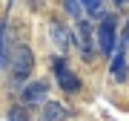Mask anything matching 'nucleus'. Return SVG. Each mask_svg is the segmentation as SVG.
Instances as JSON below:
<instances>
[{"mask_svg": "<svg viewBox=\"0 0 129 121\" xmlns=\"http://www.w3.org/2000/svg\"><path fill=\"white\" fill-rule=\"evenodd\" d=\"M6 66H9L12 89H20L29 78H32V72H35V52H32V46H29V43H14V46H9Z\"/></svg>", "mask_w": 129, "mask_h": 121, "instance_id": "1", "label": "nucleus"}, {"mask_svg": "<svg viewBox=\"0 0 129 121\" xmlns=\"http://www.w3.org/2000/svg\"><path fill=\"white\" fill-rule=\"evenodd\" d=\"M95 43H98V55L112 58L118 46V14L115 12H103L95 23Z\"/></svg>", "mask_w": 129, "mask_h": 121, "instance_id": "2", "label": "nucleus"}, {"mask_svg": "<svg viewBox=\"0 0 129 121\" xmlns=\"http://www.w3.org/2000/svg\"><path fill=\"white\" fill-rule=\"evenodd\" d=\"M72 43L78 46L80 58L86 61V64H95V58H98V43H95V23H92V17H86V14H83V17L75 20Z\"/></svg>", "mask_w": 129, "mask_h": 121, "instance_id": "3", "label": "nucleus"}, {"mask_svg": "<svg viewBox=\"0 0 129 121\" xmlns=\"http://www.w3.org/2000/svg\"><path fill=\"white\" fill-rule=\"evenodd\" d=\"M52 69H55V78H57V87L63 89V92H69V95H75V92H80V78L75 75L72 69H69V64H66V55H57L55 61H52Z\"/></svg>", "mask_w": 129, "mask_h": 121, "instance_id": "4", "label": "nucleus"}, {"mask_svg": "<svg viewBox=\"0 0 129 121\" xmlns=\"http://www.w3.org/2000/svg\"><path fill=\"white\" fill-rule=\"evenodd\" d=\"M49 98V81L43 78H29L23 87H20V104H26V107H40L43 101Z\"/></svg>", "mask_w": 129, "mask_h": 121, "instance_id": "5", "label": "nucleus"}, {"mask_svg": "<svg viewBox=\"0 0 129 121\" xmlns=\"http://www.w3.org/2000/svg\"><path fill=\"white\" fill-rule=\"evenodd\" d=\"M49 37H52V43L57 46V55H66V52H69L72 32L66 29L63 20H57V17H52V20H49Z\"/></svg>", "mask_w": 129, "mask_h": 121, "instance_id": "6", "label": "nucleus"}, {"mask_svg": "<svg viewBox=\"0 0 129 121\" xmlns=\"http://www.w3.org/2000/svg\"><path fill=\"white\" fill-rule=\"evenodd\" d=\"M40 107H43L40 121H66V118H69V110H66L60 101H49V98H46Z\"/></svg>", "mask_w": 129, "mask_h": 121, "instance_id": "7", "label": "nucleus"}, {"mask_svg": "<svg viewBox=\"0 0 129 121\" xmlns=\"http://www.w3.org/2000/svg\"><path fill=\"white\" fill-rule=\"evenodd\" d=\"M6 29H9V20L0 17V69L6 66V55H9V41H6Z\"/></svg>", "mask_w": 129, "mask_h": 121, "instance_id": "8", "label": "nucleus"}, {"mask_svg": "<svg viewBox=\"0 0 129 121\" xmlns=\"http://www.w3.org/2000/svg\"><path fill=\"white\" fill-rule=\"evenodd\" d=\"M63 9H66V14H69L72 20L83 17V6H80V0H63Z\"/></svg>", "mask_w": 129, "mask_h": 121, "instance_id": "9", "label": "nucleus"}, {"mask_svg": "<svg viewBox=\"0 0 129 121\" xmlns=\"http://www.w3.org/2000/svg\"><path fill=\"white\" fill-rule=\"evenodd\" d=\"M129 3V0H115V6H126Z\"/></svg>", "mask_w": 129, "mask_h": 121, "instance_id": "10", "label": "nucleus"}, {"mask_svg": "<svg viewBox=\"0 0 129 121\" xmlns=\"http://www.w3.org/2000/svg\"><path fill=\"white\" fill-rule=\"evenodd\" d=\"M123 37H126V43H129V29H126V35H123Z\"/></svg>", "mask_w": 129, "mask_h": 121, "instance_id": "11", "label": "nucleus"}, {"mask_svg": "<svg viewBox=\"0 0 129 121\" xmlns=\"http://www.w3.org/2000/svg\"><path fill=\"white\" fill-rule=\"evenodd\" d=\"M9 3H14V0H9Z\"/></svg>", "mask_w": 129, "mask_h": 121, "instance_id": "12", "label": "nucleus"}]
</instances>
